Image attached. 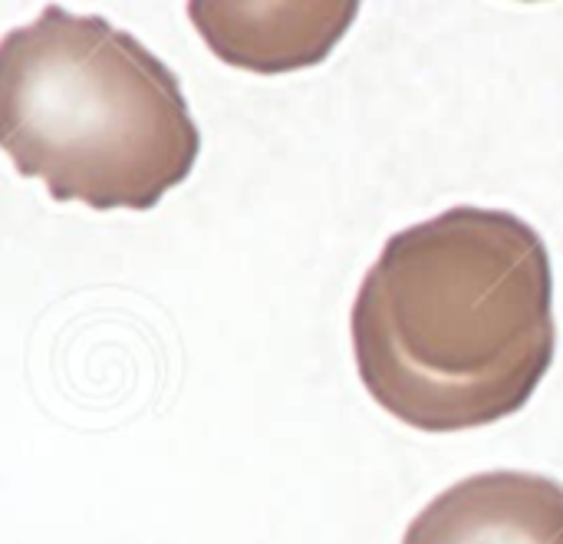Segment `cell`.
<instances>
[{
    "mask_svg": "<svg viewBox=\"0 0 563 544\" xmlns=\"http://www.w3.org/2000/svg\"><path fill=\"white\" fill-rule=\"evenodd\" d=\"M402 544H563V482L538 472H482L435 496Z\"/></svg>",
    "mask_w": 563,
    "mask_h": 544,
    "instance_id": "3",
    "label": "cell"
},
{
    "mask_svg": "<svg viewBox=\"0 0 563 544\" xmlns=\"http://www.w3.org/2000/svg\"><path fill=\"white\" fill-rule=\"evenodd\" d=\"M0 142L53 202L148 211L201 135L178 76L106 17L43 7L0 43Z\"/></svg>",
    "mask_w": 563,
    "mask_h": 544,
    "instance_id": "2",
    "label": "cell"
},
{
    "mask_svg": "<svg viewBox=\"0 0 563 544\" xmlns=\"http://www.w3.org/2000/svg\"><path fill=\"white\" fill-rule=\"evenodd\" d=\"M360 3H188L208 50L247 73H290L323 63L353 26Z\"/></svg>",
    "mask_w": 563,
    "mask_h": 544,
    "instance_id": "4",
    "label": "cell"
},
{
    "mask_svg": "<svg viewBox=\"0 0 563 544\" xmlns=\"http://www.w3.org/2000/svg\"><path fill=\"white\" fill-rule=\"evenodd\" d=\"M353 357L369 396L419 433L528 406L558 350L554 271L518 215L459 205L393 235L360 284Z\"/></svg>",
    "mask_w": 563,
    "mask_h": 544,
    "instance_id": "1",
    "label": "cell"
}]
</instances>
